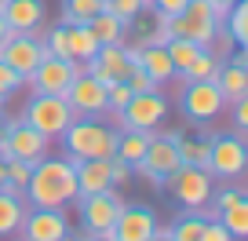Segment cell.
Here are the masks:
<instances>
[{
    "label": "cell",
    "mask_w": 248,
    "mask_h": 241,
    "mask_svg": "<svg viewBox=\"0 0 248 241\" xmlns=\"http://www.w3.org/2000/svg\"><path fill=\"white\" fill-rule=\"evenodd\" d=\"M26 205L33 209H66L77 201V176L70 157H40L30 172V183L22 190Z\"/></svg>",
    "instance_id": "cell-1"
},
{
    "label": "cell",
    "mask_w": 248,
    "mask_h": 241,
    "mask_svg": "<svg viewBox=\"0 0 248 241\" xmlns=\"http://www.w3.org/2000/svg\"><path fill=\"white\" fill-rule=\"evenodd\" d=\"M70 161H88V157H113L117 154V132L95 117H73L66 132L59 135Z\"/></svg>",
    "instance_id": "cell-2"
},
{
    "label": "cell",
    "mask_w": 248,
    "mask_h": 241,
    "mask_svg": "<svg viewBox=\"0 0 248 241\" xmlns=\"http://www.w3.org/2000/svg\"><path fill=\"white\" fill-rule=\"evenodd\" d=\"M80 205V238H102V241H113V223L124 209V197L117 194V187L99 190V194H77Z\"/></svg>",
    "instance_id": "cell-3"
},
{
    "label": "cell",
    "mask_w": 248,
    "mask_h": 241,
    "mask_svg": "<svg viewBox=\"0 0 248 241\" xmlns=\"http://www.w3.org/2000/svg\"><path fill=\"white\" fill-rule=\"evenodd\" d=\"M168 33L183 40H194L201 48H212L219 37V18L208 0H186V8L168 18Z\"/></svg>",
    "instance_id": "cell-4"
},
{
    "label": "cell",
    "mask_w": 248,
    "mask_h": 241,
    "mask_svg": "<svg viewBox=\"0 0 248 241\" xmlns=\"http://www.w3.org/2000/svg\"><path fill=\"white\" fill-rule=\"evenodd\" d=\"M73 117L77 113H73V106L66 102V95H40V92H33V99L26 102V110H22V121L33 125L37 132H44L47 139H59Z\"/></svg>",
    "instance_id": "cell-5"
},
{
    "label": "cell",
    "mask_w": 248,
    "mask_h": 241,
    "mask_svg": "<svg viewBox=\"0 0 248 241\" xmlns=\"http://www.w3.org/2000/svg\"><path fill=\"white\" fill-rule=\"evenodd\" d=\"M175 139H179V132L150 135L146 154H142V161L135 164V172H139V176H146V183H150V187H157V190H161L164 183H168V176L179 168V164H183V161H179Z\"/></svg>",
    "instance_id": "cell-6"
},
{
    "label": "cell",
    "mask_w": 248,
    "mask_h": 241,
    "mask_svg": "<svg viewBox=\"0 0 248 241\" xmlns=\"http://www.w3.org/2000/svg\"><path fill=\"white\" fill-rule=\"evenodd\" d=\"M164 187L171 190V197H175L183 209L197 212V209H204V205L212 201V172L201 168V164H179L168 176Z\"/></svg>",
    "instance_id": "cell-7"
},
{
    "label": "cell",
    "mask_w": 248,
    "mask_h": 241,
    "mask_svg": "<svg viewBox=\"0 0 248 241\" xmlns=\"http://www.w3.org/2000/svg\"><path fill=\"white\" fill-rule=\"evenodd\" d=\"M47 150H51V139H47L44 132L26 125L22 117H15V121L8 117V132L0 139V157H4V161H8V157H18V161L37 164L40 157H47Z\"/></svg>",
    "instance_id": "cell-8"
},
{
    "label": "cell",
    "mask_w": 248,
    "mask_h": 241,
    "mask_svg": "<svg viewBox=\"0 0 248 241\" xmlns=\"http://www.w3.org/2000/svg\"><path fill=\"white\" fill-rule=\"evenodd\" d=\"M204 168L219 179H241L248 168V150H245V135H212L208 139V164Z\"/></svg>",
    "instance_id": "cell-9"
},
{
    "label": "cell",
    "mask_w": 248,
    "mask_h": 241,
    "mask_svg": "<svg viewBox=\"0 0 248 241\" xmlns=\"http://www.w3.org/2000/svg\"><path fill=\"white\" fill-rule=\"evenodd\" d=\"M183 113L186 121H194V125H212L219 113L226 110V99L219 92L216 80H186L183 88Z\"/></svg>",
    "instance_id": "cell-10"
},
{
    "label": "cell",
    "mask_w": 248,
    "mask_h": 241,
    "mask_svg": "<svg viewBox=\"0 0 248 241\" xmlns=\"http://www.w3.org/2000/svg\"><path fill=\"white\" fill-rule=\"evenodd\" d=\"M164 117H168V99H164L161 88H157V92H132V99L117 113V121H121V128L154 132V128H161Z\"/></svg>",
    "instance_id": "cell-11"
},
{
    "label": "cell",
    "mask_w": 248,
    "mask_h": 241,
    "mask_svg": "<svg viewBox=\"0 0 248 241\" xmlns=\"http://www.w3.org/2000/svg\"><path fill=\"white\" fill-rule=\"evenodd\" d=\"M142 48V44H139ZM139 48H124V44H99V51L84 63V70L92 77H99L102 84H113V80H128L135 59H139Z\"/></svg>",
    "instance_id": "cell-12"
},
{
    "label": "cell",
    "mask_w": 248,
    "mask_h": 241,
    "mask_svg": "<svg viewBox=\"0 0 248 241\" xmlns=\"http://www.w3.org/2000/svg\"><path fill=\"white\" fill-rule=\"evenodd\" d=\"M44 55H51V51L44 48V40H40L37 33H8V40L0 44V63L11 66L22 80L40 66Z\"/></svg>",
    "instance_id": "cell-13"
},
{
    "label": "cell",
    "mask_w": 248,
    "mask_h": 241,
    "mask_svg": "<svg viewBox=\"0 0 248 241\" xmlns=\"http://www.w3.org/2000/svg\"><path fill=\"white\" fill-rule=\"evenodd\" d=\"M84 70L80 63H73V59H59V55H44L40 59V66L26 77V84L33 88V92L40 95H66V88L73 84V77Z\"/></svg>",
    "instance_id": "cell-14"
},
{
    "label": "cell",
    "mask_w": 248,
    "mask_h": 241,
    "mask_svg": "<svg viewBox=\"0 0 248 241\" xmlns=\"http://www.w3.org/2000/svg\"><path fill=\"white\" fill-rule=\"evenodd\" d=\"M18 238L26 241H66L70 238V219L66 209H33L22 216Z\"/></svg>",
    "instance_id": "cell-15"
},
{
    "label": "cell",
    "mask_w": 248,
    "mask_h": 241,
    "mask_svg": "<svg viewBox=\"0 0 248 241\" xmlns=\"http://www.w3.org/2000/svg\"><path fill=\"white\" fill-rule=\"evenodd\" d=\"M66 102L73 106L77 117H95L106 110V84L99 77H92L88 70H80L73 77V84L66 88Z\"/></svg>",
    "instance_id": "cell-16"
},
{
    "label": "cell",
    "mask_w": 248,
    "mask_h": 241,
    "mask_svg": "<svg viewBox=\"0 0 248 241\" xmlns=\"http://www.w3.org/2000/svg\"><path fill=\"white\" fill-rule=\"evenodd\" d=\"M113 241H157V216L139 205L128 209V201H124L121 216L113 223Z\"/></svg>",
    "instance_id": "cell-17"
},
{
    "label": "cell",
    "mask_w": 248,
    "mask_h": 241,
    "mask_svg": "<svg viewBox=\"0 0 248 241\" xmlns=\"http://www.w3.org/2000/svg\"><path fill=\"white\" fill-rule=\"evenodd\" d=\"M0 15L11 33H37L47 18L44 0H0Z\"/></svg>",
    "instance_id": "cell-18"
},
{
    "label": "cell",
    "mask_w": 248,
    "mask_h": 241,
    "mask_svg": "<svg viewBox=\"0 0 248 241\" xmlns=\"http://www.w3.org/2000/svg\"><path fill=\"white\" fill-rule=\"evenodd\" d=\"M73 176H77V194H99V190H109V187H113V176H109V157L73 161Z\"/></svg>",
    "instance_id": "cell-19"
},
{
    "label": "cell",
    "mask_w": 248,
    "mask_h": 241,
    "mask_svg": "<svg viewBox=\"0 0 248 241\" xmlns=\"http://www.w3.org/2000/svg\"><path fill=\"white\" fill-rule=\"evenodd\" d=\"M135 66H142V70H146L150 77L157 80V88L168 84V80L175 77V66H171L168 48H164V44H142V48H139V59H135Z\"/></svg>",
    "instance_id": "cell-20"
},
{
    "label": "cell",
    "mask_w": 248,
    "mask_h": 241,
    "mask_svg": "<svg viewBox=\"0 0 248 241\" xmlns=\"http://www.w3.org/2000/svg\"><path fill=\"white\" fill-rule=\"evenodd\" d=\"M216 84H219V92H223L226 106L237 102V99H245V95H248V66L223 63V66H219V73H216Z\"/></svg>",
    "instance_id": "cell-21"
},
{
    "label": "cell",
    "mask_w": 248,
    "mask_h": 241,
    "mask_svg": "<svg viewBox=\"0 0 248 241\" xmlns=\"http://www.w3.org/2000/svg\"><path fill=\"white\" fill-rule=\"evenodd\" d=\"M201 226H204V209H186L183 216L175 219L171 226H157V241H197L201 238Z\"/></svg>",
    "instance_id": "cell-22"
},
{
    "label": "cell",
    "mask_w": 248,
    "mask_h": 241,
    "mask_svg": "<svg viewBox=\"0 0 248 241\" xmlns=\"http://www.w3.org/2000/svg\"><path fill=\"white\" fill-rule=\"evenodd\" d=\"M26 216V197L0 187V238H15Z\"/></svg>",
    "instance_id": "cell-23"
},
{
    "label": "cell",
    "mask_w": 248,
    "mask_h": 241,
    "mask_svg": "<svg viewBox=\"0 0 248 241\" xmlns=\"http://www.w3.org/2000/svg\"><path fill=\"white\" fill-rule=\"evenodd\" d=\"M62 37H66V55H70L73 63H80V66L99 51V40L92 37L88 26H66L62 22Z\"/></svg>",
    "instance_id": "cell-24"
},
{
    "label": "cell",
    "mask_w": 248,
    "mask_h": 241,
    "mask_svg": "<svg viewBox=\"0 0 248 241\" xmlns=\"http://www.w3.org/2000/svg\"><path fill=\"white\" fill-rule=\"evenodd\" d=\"M150 135H154V132H139V128H121V132H117V154H113V157H121V161H128V164L135 168V164L142 161V154H146Z\"/></svg>",
    "instance_id": "cell-25"
},
{
    "label": "cell",
    "mask_w": 248,
    "mask_h": 241,
    "mask_svg": "<svg viewBox=\"0 0 248 241\" xmlns=\"http://www.w3.org/2000/svg\"><path fill=\"white\" fill-rule=\"evenodd\" d=\"M216 216H219V223L226 226V234H230V238H248V197H245V194H241L237 201L216 209Z\"/></svg>",
    "instance_id": "cell-26"
},
{
    "label": "cell",
    "mask_w": 248,
    "mask_h": 241,
    "mask_svg": "<svg viewBox=\"0 0 248 241\" xmlns=\"http://www.w3.org/2000/svg\"><path fill=\"white\" fill-rule=\"evenodd\" d=\"M84 26L92 30V37L99 40V44H121L124 40V22L113 15V11H106V8H102L95 18H88Z\"/></svg>",
    "instance_id": "cell-27"
},
{
    "label": "cell",
    "mask_w": 248,
    "mask_h": 241,
    "mask_svg": "<svg viewBox=\"0 0 248 241\" xmlns=\"http://www.w3.org/2000/svg\"><path fill=\"white\" fill-rule=\"evenodd\" d=\"M164 48H168V59H171V66H175V77H183V73L197 63V55L204 51L201 44H194V40H183V37H171Z\"/></svg>",
    "instance_id": "cell-28"
},
{
    "label": "cell",
    "mask_w": 248,
    "mask_h": 241,
    "mask_svg": "<svg viewBox=\"0 0 248 241\" xmlns=\"http://www.w3.org/2000/svg\"><path fill=\"white\" fill-rule=\"evenodd\" d=\"M106 8V0H62V22L66 26H84Z\"/></svg>",
    "instance_id": "cell-29"
},
{
    "label": "cell",
    "mask_w": 248,
    "mask_h": 241,
    "mask_svg": "<svg viewBox=\"0 0 248 241\" xmlns=\"http://www.w3.org/2000/svg\"><path fill=\"white\" fill-rule=\"evenodd\" d=\"M175 146H179V161L183 164H208V139L204 135H183L179 132V139H175Z\"/></svg>",
    "instance_id": "cell-30"
},
{
    "label": "cell",
    "mask_w": 248,
    "mask_h": 241,
    "mask_svg": "<svg viewBox=\"0 0 248 241\" xmlns=\"http://www.w3.org/2000/svg\"><path fill=\"white\" fill-rule=\"evenodd\" d=\"M223 22H226V33H230L233 44H237V48H248V4H245V0H237V4L226 11Z\"/></svg>",
    "instance_id": "cell-31"
},
{
    "label": "cell",
    "mask_w": 248,
    "mask_h": 241,
    "mask_svg": "<svg viewBox=\"0 0 248 241\" xmlns=\"http://www.w3.org/2000/svg\"><path fill=\"white\" fill-rule=\"evenodd\" d=\"M219 66H223V59H219V55H212V48H204V51L197 55V63L183 73V84H186V80H216Z\"/></svg>",
    "instance_id": "cell-32"
},
{
    "label": "cell",
    "mask_w": 248,
    "mask_h": 241,
    "mask_svg": "<svg viewBox=\"0 0 248 241\" xmlns=\"http://www.w3.org/2000/svg\"><path fill=\"white\" fill-rule=\"evenodd\" d=\"M4 164H8V179H4V190H15V194H22L26 183H30L33 164H30V161H18V157H8Z\"/></svg>",
    "instance_id": "cell-33"
},
{
    "label": "cell",
    "mask_w": 248,
    "mask_h": 241,
    "mask_svg": "<svg viewBox=\"0 0 248 241\" xmlns=\"http://www.w3.org/2000/svg\"><path fill=\"white\" fill-rule=\"evenodd\" d=\"M142 4H146V0H106V11H113L124 26H132V18L142 11Z\"/></svg>",
    "instance_id": "cell-34"
},
{
    "label": "cell",
    "mask_w": 248,
    "mask_h": 241,
    "mask_svg": "<svg viewBox=\"0 0 248 241\" xmlns=\"http://www.w3.org/2000/svg\"><path fill=\"white\" fill-rule=\"evenodd\" d=\"M22 88H26V80L18 77V73L11 70V66H4V63H0V99H8V95L22 92Z\"/></svg>",
    "instance_id": "cell-35"
},
{
    "label": "cell",
    "mask_w": 248,
    "mask_h": 241,
    "mask_svg": "<svg viewBox=\"0 0 248 241\" xmlns=\"http://www.w3.org/2000/svg\"><path fill=\"white\" fill-rule=\"evenodd\" d=\"M128 88H132V92H157V80L150 77L142 66H132V73H128Z\"/></svg>",
    "instance_id": "cell-36"
},
{
    "label": "cell",
    "mask_w": 248,
    "mask_h": 241,
    "mask_svg": "<svg viewBox=\"0 0 248 241\" xmlns=\"http://www.w3.org/2000/svg\"><path fill=\"white\" fill-rule=\"evenodd\" d=\"M197 241H233V238L226 234V226L219 223V216L216 219L204 216V226H201V238H197Z\"/></svg>",
    "instance_id": "cell-37"
},
{
    "label": "cell",
    "mask_w": 248,
    "mask_h": 241,
    "mask_svg": "<svg viewBox=\"0 0 248 241\" xmlns=\"http://www.w3.org/2000/svg\"><path fill=\"white\" fill-rule=\"evenodd\" d=\"M132 164L128 161H121V157H109V176H113V187H124L128 179H132Z\"/></svg>",
    "instance_id": "cell-38"
},
{
    "label": "cell",
    "mask_w": 248,
    "mask_h": 241,
    "mask_svg": "<svg viewBox=\"0 0 248 241\" xmlns=\"http://www.w3.org/2000/svg\"><path fill=\"white\" fill-rule=\"evenodd\" d=\"M150 8L157 11V15H164V18H171V15H179V11L186 8V0H146Z\"/></svg>",
    "instance_id": "cell-39"
},
{
    "label": "cell",
    "mask_w": 248,
    "mask_h": 241,
    "mask_svg": "<svg viewBox=\"0 0 248 241\" xmlns=\"http://www.w3.org/2000/svg\"><path fill=\"white\" fill-rule=\"evenodd\" d=\"M233 106V125H237V135H245V128H248V95L245 99H237V102H230Z\"/></svg>",
    "instance_id": "cell-40"
},
{
    "label": "cell",
    "mask_w": 248,
    "mask_h": 241,
    "mask_svg": "<svg viewBox=\"0 0 248 241\" xmlns=\"http://www.w3.org/2000/svg\"><path fill=\"white\" fill-rule=\"evenodd\" d=\"M208 4H212V11H216V18L223 22V15L233 8V4H237V0H208Z\"/></svg>",
    "instance_id": "cell-41"
},
{
    "label": "cell",
    "mask_w": 248,
    "mask_h": 241,
    "mask_svg": "<svg viewBox=\"0 0 248 241\" xmlns=\"http://www.w3.org/2000/svg\"><path fill=\"white\" fill-rule=\"evenodd\" d=\"M237 197H241V190H219V197H216V209H223V205L237 201Z\"/></svg>",
    "instance_id": "cell-42"
},
{
    "label": "cell",
    "mask_w": 248,
    "mask_h": 241,
    "mask_svg": "<svg viewBox=\"0 0 248 241\" xmlns=\"http://www.w3.org/2000/svg\"><path fill=\"white\" fill-rule=\"evenodd\" d=\"M8 33H11V30H8V22H4V15H0V44L8 40Z\"/></svg>",
    "instance_id": "cell-43"
},
{
    "label": "cell",
    "mask_w": 248,
    "mask_h": 241,
    "mask_svg": "<svg viewBox=\"0 0 248 241\" xmlns=\"http://www.w3.org/2000/svg\"><path fill=\"white\" fill-rule=\"evenodd\" d=\"M4 132H8V117H4V110H0V139H4Z\"/></svg>",
    "instance_id": "cell-44"
},
{
    "label": "cell",
    "mask_w": 248,
    "mask_h": 241,
    "mask_svg": "<svg viewBox=\"0 0 248 241\" xmlns=\"http://www.w3.org/2000/svg\"><path fill=\"white\" fill-rule=\"evenodd\" d=\"M4 179H8V164H4V157H0V187H4Z\"/></svg>",
    "instance_id": "cell-45"
},
{
    "label": "cell",
    "mask_w": 248,
    "mask_h": 241,
    "mask_svg": "<svg viewBox=\"0 0 248 241\" xmlns=\"http://www.w3.org/2000/svg\"><path fill=\"white\" fill-rule=\"evenodd\" d=\"M0 110H4V99H0Z\"/></svg>",
    "instance_id": "cell-46"
}]
</instances>
